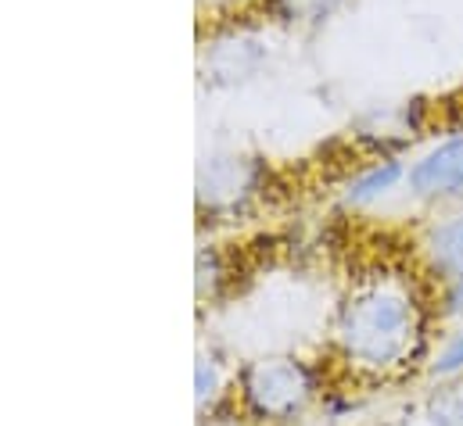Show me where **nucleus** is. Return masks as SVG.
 Listing matches in <instances>:
<instances>
[{
	"label": "nucleus",
	"instance_id": "7",
	"mask_svg": "<svg viewBox=\"0 0 463 426\" xmlns=\"http://www.w3.org/2000/svg\"><path fill=\"white\" fill-rule=\"evenodd\" d=\"M439 369H442V373H457V369H463V333L449 344V351L442 355Z\"/></svg>",
	"mask_w": 463,
	"mask_h": 426
},
{
	"label": "nucleus",
	"instance_id": "6",
	"mask_svg": "<svg viewBox=\"0 0 463 426\" xmlns=\"http://www.w3.org/2000/svg\"><path fill=\"white\" fill-rule=\"evenodd\" d=\"M291 18H324L338 0H280Z\"/></svg>",
	"mask_w": 463,
	"mask_h": 426
},
{
	"label": "nucleus",
	"instance_id": "4",
	"mask_svg": "<svg viewBox=\"0 0 463 426\" xmlns=\"http://www.w3.org/2000/svg\"><path fill=\"white\" fill-rule=\"evenodd\" d=\"M435 258L446 273H457L463 276V218L446 222L439 233H435Z\"/></svg>",
	"mask_w": 463,
	"mask_h": 426
},
{
	"label": "nucleus",
	"instance_id": "3",
	"mask_svg": "<svg viewBox=\"0 0 463 426\" xmlns=\"http://www.w3.org/2000/svg\"><path fill=\"white\" fill-rule=\"evenodd\" d=\"M410 183L424 198H442V194H460L463 190V136L435 147L417 169L410 172Z\"/></svg>",
	"mask_w": 463,
	"mask_h": 426
},
{
	"label": "nucleus",
	"instance_id": "5",
	"mask_svg": "<svg viewBox=\"0 0 463 426\" xmlns=\"http://www.w3.org/2000/svg\"><path fill=\"white\" fill-rule=\"evenodd\" d=\"M395 176H399V165H384V169H373L366 180H359V183H355L352 198H355V201H366V198H373V194L388 190V187L395 183Z\"/></svg>",
	"mask_w": 463,
	"mask_h": 426
},
{
	"label": "nucleus",
	"instance_id": "2",
	"mask_svg": "<svg viewBox=\"0 0 463 426\" xmlns=\"http://www.w3.org/2000/svg\"><path fill=\"white\" fill-rule=\"evenodd\" d=\"M244 387H248V398L255 402V409L266 412V416H288V412H295L302 405L306 391H309L302 369L291 366V362H262V366H255L248 373V384Z\"/></svg>",
	"mask_w": 463,
	"mask_h": 426
},
{
	"label": "nucleus",
	"instance_id": "8",
	"mask_svg": "<svg viewBox=\"0 0 463 426\" xmlns=\"http://www.w3.org/2000/svg\"><path fill=\"white\" fill-rule=\"evenodd\" d=\"M453 309L463 312V280H460V287H457V294H453Z\"/></svg>",
	"mask_w": 463,
	"mask_h": 426
},
{
	"label": "nucleus",
	"instance_id": "1",
	"mask_svg": "<svg viewBox=\"0 0 463 426\" xmlns=\"http://www.w3.org/2000/svg\"><path fill=\"white\" fill-rule=\"evenodd\" d=\"M413 301L392 287H370L352 298L342 320L345 351L363 366H392L410 351Z\"/></svg>",
	"mask_w": 463,
	"mask_h": 426
}]
</instances>
